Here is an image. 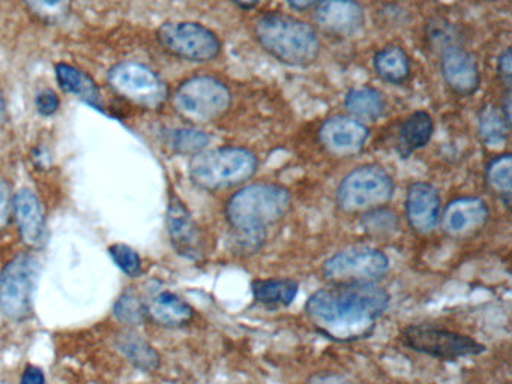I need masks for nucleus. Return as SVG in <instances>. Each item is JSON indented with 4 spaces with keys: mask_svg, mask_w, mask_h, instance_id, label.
I'll use <instances>...</instances> for the list:
<instances>
[{
    "mask_svg": "<svg viewBox=\"0 0 512 384\" xmlns=\"http://www.w3.org/2000/svg\"><path fill=\"white\" fill-rule=\"evenodd\" d=\"M388 306V291L376 282H350L311 294L305 312L320 333L350 342L370 336Z\"/></svg>",
    "mask_w": 512,
    "mask_h": 384,
    "instance_id": "obj_1",
    "label": "nucleus"
},
{
    "mask_svg": "<svg viewBox=\"0 0 512 384\" xmlns=\"http://www.w3.org/2000/svg\"><path fill=\"white\" fill-rule=\"evenodd\" d=\"M292 198L283 186L254 183L239 189L226 204L229 224L244 236L256 237L277 224L289 210Z\"/></svg>",
    "mask_w": 512,
    "mask_h": 384,
    "instance_id": "obj_2",
    "label": "nucleus"
},
{
    "mask_svg": "<svg viewBox=\"0 0 512 384\" xmlns=\"http://www.w3.org/2000/svg\"><path fill=\"white\" fill-rule=\"evenodd\" d=\"M254 35L271 56L287 65H310L319 57L320 41L316 30L299 18L263 15L254 26Z\"/></svg>",
    "mask_w": 512,
    "mask_h": 384,
    "instance_id": "obj_3",
    "label": "nucleus"
},
{
    "mask_svg": "<svg viewBox=\"0 0 512 384\" xmlns=\"http://www.w3.org/2000/svg\"><path fill=\"white\" fill-rule=\"evenodd\" d=\"M257 171V158L244 147H217L202 150L190 162V177L194 185L206 191L241 185Z\"/></svg>",
    "mask_w": 512,
    "mask_h": 384,
    "instance_id": "obj_4",
    "label": "nucleus"
},
{
    "mask_svg": "<svg viewBox=\"0 0 512 384\" xmlns=\"http://www.w3.org/2000/svg\"><path fill=\"white\" fill-rule=\"evenodd\" d=\"M173 107L182 119L191 123H209L229 110V87L209 75H196L179 84L172 96Z\"/></svg>",
    "mask_w": 512,
    "mask_h": 384,
    "instance_id": "obj_5",
    "label": "nucleus"
},
{
    "mask_svg": "<svg viewBox=\"0 0 512 384\" xmlns=\"http://www.w3.org/2000/svg\"><path fill=\"white\" fill-rule=\"evenodd\" d=\"M394 195V180L380 165H361L350 171L337 189V203L343 212L359 213L380 209Z\"/></svg>",
    "mask_w": 512,
    "mask_h": 384,
    "instance_id": "obj_6",
    "label": "nucleus"
},
{
    "mask_svg": "<svg viewBox=\"0 0 512 384\" xmlns=\"http://www.w3.org/2000/svg\"><path fill=\"white\" fill-rule=\"evenodd\" d=\"M107 81L122 99L145 110H157L167 99V87L160 75L137 60L116 63Z\"/></svg>",
    "mask_w": 512,
    "mask_h": 384,
    "instance_id": "obj_7",
    "label": "nucleus"
},
{
    "mask_svg": "<svg viewBox=\"0 0 512 384\" xmlns=\"http://www.w3.org/2000/svg\"><path fill=\"white\" fill-rule=\"evenodd\" d=\"M157 39L167 53L188 62H211L221 51L218 36L194 21H167L157 30Z\"/></svg>",
    "mask_w": 512,
    "mask_h": 384,
    "instance_id": "obj_8",
    "label": "nucleus"
},
{
    "mask_svg": "<svg viewBox=\"0 0 512 384\" xmlns=\"http://www.w3.org/2000/svg\"><path fill=\"white\" fill-rule=\"evenodd\" d=\"M401 342L416 353L427 354L440 360L484 353L485 347L470 336L452 332L431 324H412L401 332Z\"/></svg>",
    "mask_w": 512,
    "mask_h": 384,
    "instance_id": "obj_9",
    "label": "nucleus"
},
{
    "mask_svg": "<svg viewBox=\"0 0 512 384\" xmlns=\"http://www.w3.org/2000/svg\"><path fill=\"white\" fill-rule=\"evenodd\" d=\"M389 269V260L382 251L367 246L344 249L323 263L322 272L332 284L376 282Z\"/></svg>",
    "mask_w": 512,
    "mask_h": 384,
    "instance_id": "obj_10",
    "label": "nucleus"
},
{
    "mask_svg": "<svg viewBox=\"0 0 512 384\" xmlns=\"http://www.w3.org/2000/svg\"><path fill=\"white\" fill-rule=\"evenodd\" d=\"M34 288V258L17 255L0 276V309L13 320H23L31 312Z\"/></svg>",
    "mask_w": 512,
    "mask_h": 384,
    "instance_id": "obj_11",
    "label": "nucleus"
},
{
    "mask_svg": "<svg viewBox=\"0 0 512 384\" xmlns=\"http://www.w3.org/2000/svg\"><path fill=\"white\" fill-rule=\"evenodd\" d=\"M319 140L332 155H355L368 140V129L355 117L334 116L323 123Z\"/></svg>",
    "mask_w": 512,
    "mask_h": 384,
    "instance_id": "obj_12",
    "label": "nucleus"
},
{
    "mask_svg": "<svg viewBox=\"0 0 512 384\" xmlns=\"http://www.w3.org/2000/svg\"><path fill=\"white\" fill-rule=\"evenodd\" d=\"M487 204L476 197H463L451 201L440 215L439 221L442 230L448 236L461 239V237L472 236L473 233L484 227L487 222Z\"/></svg>",
    "mask_w": 512,
    "mask_h": 384,
    "instance_id": "obj_13",
    "label": "nucleus"
},
{
    "mask_svg": "<svg viewBox=\"0 0 512 384\" xmlns=\"http://www.w3.org/2000/svg\"><path fill=\"white\" fill-rule=\"evenodd\" d=\"M167 230L178 254L190 260H199L203 255V242L199 227L185 204L173 195L167 210Z\"/></svg>",
    "mask_w": 512,
    "mask_h": 384,
    "instance_id": "obj_14",
    "label": "nucleus"
},
{
    "mask_svg": "<svg viewBox=\"0 0 512 384\" xmlns=\"http://www.w3.org/2000/svg\"><path fill=\"white\" fill-rule=\"evenodd\" d=\"M406 216L410 227L419 234H428L439 224L440 197L431 183H412L407 189Z\"/></svg>",
    "mask_w": 512,
    "mask_h": 384,
    "instance_id": "obj_15",
    "label": "nucleus"
},
{
    "mask_svg": "<svg viewBox=\"0 0 512 384\" xmlns=\"http://www.w3.org/2000/svg\"><path fill=\"white\" fill-rule=\"evenodd\" d=\"M317 23L341 36L358 33L364 26V11L355 0H320L314 14Z\"/></svg>",
    "mask_w": 512,
    "mask_h": 384,
    "instance_id": "obj_16",
    "label": "nucleus"
},
{
    "mask_svg": "<svg viewBox=\"0 0 512 384\" xmlns=\"http://www.w3.org/2000/svg\"><path fill=\"white\" fill-rule=\"evenodd\" d=\"M442 75L446 84L460 95H470L479 86V69L472 54L460 47H449L443 51Z\"/></svg>",
    "mask_w": 512,
    "mask_h": 384,
    "instance_id": "obj_17",
    "label": "nucleus"
},
{
    "mask_svg": "<svg viewBox=\"0 0 512 384\" xmlns=\"http://www.w3.org/2000/svg\"><path fill=\"white\" fill-rule=\"evenodd\" d=\"M14 216L23 242L31 248L40 246L46 231V219L41 201L34 192L29 189L17 192L14 197Z\"/></svg>",
    "mask_w": 512,
    "mask_h": 384,
    "instance_id": "obj_18",
    "label": "nucleus"
},
{
    "mask_svg": "<svg viewBox=\"0 0 512 384\" xmlns=\"http://www.w3.org/2000/svg\"><path fill=\"white\" fill-rule=\"evenodd\" d=\"M145 305L148 317L160 326H184L194 317V309L172 291H158Z\"/></svg>",
    "mask_w": 512,
    "mask_h": 384,
    "instance_id": "obj_19",
    "label": "nucleus"
},
{
    "mask_svg": "<svg viewBox=\"0 0 512 384\" xmlns=\"http://www.w3.org/2000/svg\"><path fill=\"white\" fill-rule=\"evenodd\" d=\"M251 291L257 302L269 308L289 306L298 296V284L292 279H256L251 284Z\"/></svg>",
    "mask_w": 512,
    "mask_h": 384,
    "instance_id": "obj_20",
    "label": "nucleus"
},
{
    "mask_svg": "<svg viewBox=\"0 0 512 384\" xmlns=\"http://www.w3.org/2000/svg\"><path fill=\"white\" fill-rule=\"evenodd\" d=\"M374 69L388 83H404L410 75L409 57L403 48L389 45L374 57Z\"/></svg>",
    "mask_w": 512,
    "mask_h": 384,
    "instance_id": "obj_21",
    "label": "nucleus"
},
{
    "mask_svg": "<svg viewBox=\"0 0 512 384\" xmlns=\"http://www.w3.org/2000/svg\"><path fill=\"white\" fill-rule=\"evenodd\" d=\"M118 348L134 366L143 371H155L160 366V354L137 333H121L118 336Z\"/></svg>",
    "mask_w": 512,
    "mask_h": 384,
    "instance_id": "obj_22",
    "label": "nucleus"
},
{
    "mask_svg": "<svg viewBox=\"0 0 512 384\" xmlns=\"http://www.w3.org/2000/svg\"><path fill=\"white\" fill-rule=\"evenodd\" d=\"M56 80H58L62 90L71 93V95L80 96L91 104H97L98 99H100L95 81L86 72L74 68L73 65L58 63L56 65Z\"/></svg>",
    "mask_w": 512,
    "mask_h": 384,
    "instance_id": "obj_23",
    "label": "nucleus"
},
{
    "mask_svg": "<svg viewBox=\"0 0 512 384\" xmlns=\"http://www.w3.org/2000/svg\"><path fill=\"white\" fill-rule=\"evenodd\" d=\"M344 105L355 119L371 120V122L379 119L385 111V99L382 93L371 87L350 90L344 99Z\"/></svg>",
    "mask_w": 512,
    "mask_h": 384,
    "instance_id": "obj_24",
    "label": "nucleus"
},
{
    "mask_svg": "<svg viewBox=\"0 0 512 384\" xmlns=\"http://www.w3.org/2000/svg\"><path fill=\"white\" fill-rule=\"evenodd\" d=\"M433 131V119L430 114L425 111H416L407 117L401 128V144L406 147L407 152L421 149L430 141Z\"/></svg>",
    "mask_w": 512,
    "mask_h": 384,
    "instance_id": "obj_25",
    "label": "nucleus"
},
{
    "mask_svg": "<svg viewBox=\"0 0 512 384\" xmlns=\"http://www.w3.org/2000/svg\"><path fill=\"white\" fill-rule=\"evenodd\" d=\"M479 135L488 146H497L508 135L509 122L505 119L502 108L487 105L479 114Z\"/></svg>",
    "mask_w": 512,
    "mask_h": 384,
    "instance_id": "obj_26",
    "label": "nucleus"
},
{
    "mask_svg": "<svg viewBox=\"0 0 512 384\" xmlns=\"http://www.w3.org/2000/svg\"><path fill=\"white\" fill-rule=\"evenodd\" d=\"M511 171L512 158L509 153H503V155L491 159L490 164L487 165V171H485V179H487L491 191L499 194L506 203H509L512 192Z\"/></svg>",
    "mask_w": 512,
    "mask_h": 384,
    "instance_id": "obj_27",
    "label": "nucleus"
},
{
    "mask_svg": "<svg viewBox=\"0 0 512 384\" xmlns=\"http://www.w3.org/2000/svg\"><path fill=\"white\" fill-rule=\"evenodd\" d=\"M211 137L199 129H175L169 134V146L181 155H197L208 147Z\"/></svg>",
    "mask_w": 512,
    "mask_h": 384,
    "instance_id": "obj_28",
    "label": "nucleus"
},
{
    "mask_svg": "<svg viewBox=\"0 0 512 384\" xmlns=\"http://www.w3.org/2000/svg\"><path fill=\"white\" fill-rule=\"evenodd\" d=\"M23 3L35 17L47 23L64 20L71 11V0H23Z\"/></svg>",
    "mask_w": 512,
    "mask_h": 384,
    "instance_id": "obj_29",
    "label": "nucleus"
},
{
    "mask_svg": "<svg viewBox=\"0 0 512 384\" xmlns=\"http://www.w3.org/2000/svg\"><path fill=\"white\" fill-rule=\"evenodd\" d=\"M115 315L119 320L131 324V326H139L148 317L145 302L131 291H127L119 297L115 305Z\"/></svg>",
    "mask_w": 512,
    "mask_h": 384,
    "instance_id": "obj_30",
    "label": "nucleus"
},
{
    "mask_svg": "<svg viewBox=\"0 0 512 384\" xmlns=\"http://www.w3.org/2000/svg\"><path fill=\"white\" fill-rule=\"evenodd\" d=\"M109 252L112 255L113 261L118 264L122 272L130 276L140 275V272H142V260H140L139 254L134 249H131L130 246L116 243V245L110 246Z\"/></svg>",
    "mask_w": 512,
    "mask_h": 384,
    "instance_id": "obj_31",
    "label": "nucleus"
},
{
    "mask_svg": "<svg viewBox=\"0 0 512 384\" xmlns=\"http://www.w3.org/2000/svg\"><path fill=\"white\" fill-rule=\"evenodd\" d=\"M14 213V195L10 183L0 176V231L10 224Z\"/></svg>",
    "mask_w": 512,
    "mask_h": 384,
    "instance_id": "obj_32",
    "label": "nucleus"
},
{
    "mask_svg": "<svg viewBox=\"0 0 512 384\" xmlns=\"http://www.w3.org/2000/svg\"><path fill=\"white\" fill-rule=\"evenodd\" d=\"M35 105H37L38 113L43 114V116H53L59 110L61 99L53 90L47 89L38 93L37 98H35Z\"/></svg>",
    "mask_w": 512,
    "mask_h": 384,
    "instance_id": "obj_33",
    "label": "nucleus"
},
{
    "mask_svg": "<svg viewBox=\"0 0 512 384\" xmlns=\"http://www.w3.org/2000/svg\"><path fill=\"white\" fill-rule=\"evenodd\" d=\"M305 384H352L343 375L337 374V372H317V374L311 375Z\"/></svg>",
    "mask_w": 512,
    "mask_h": 384,
    "instance_id": "obj_34",
    "label": "nucleus"
},
{
    "mask_svg": "<svg viewBox=\"0 0 512 384\" xmlns=\"http://www.w3.org/2000/svg\"><path fill=\"white\" fill-rule=\"evenodd\" d=\"M511 50L509 48H506L505 51H503L502 54H500L499 57V74L500 77L505 80V83H509L511 81V75H512V66H511Z\"/></svg>",
    "mask_w": 512,
    "mask_h": 384,
    "instance_id": "obj_35",
    "label": "nucleus"
},
{
    "mask_svg": "<svg viewBox=\"0 0 512 384\" xmlns=\"http://www.w3.org/2000/svg\"><path fill=\"white\" fill-rule=\"evenodd\" d=\"M44 374L37 366H28L22 377V384H44Z\"/></svg>",
    "mask_w": 512,
    "mask_h": 384,
    "instance_id": "obj_36",
    "label": "nucleus"
},
{
    "mask_svg": "<svg viewBox=\"0 0 512 384\" xmlns=\"http://www.w3.org/2000/svg\"><path fill=\"white\" fill-rule=\"evenodd\" d=\"M8 119L7 101H5L4 90L0 86V128L4 126V123Z\"/></svg>",
    "mask_w": 512,
    "mask_h": 384,
    "instance_id": "obj_37",
    "label": "nucleus"
},
{
    "mask_svg": "<svg viewBox=\"0 0 512 384\" xmlns=\"http://www.w3.org/2000/svg\"><path fill=\"white\" fill-rule=\"evenodd\" d=\"M320 0H287V3H289L290 6H292L293 9H307L311 8V6L316 5V3H319Z\"/></svg>",
    "mask_w": 512,
    "mask_h": 384,
    "instance_id": "obj_38",
    "label": "nucleus"
},
{
    "mask_svg": "<svg viewBox=\"0 0 512 384\" xmlns=\"http://www.w3.org/2000/svg\"><path fill=\"white\" fill-rule=\"evenodd\" d=\"M260 2H262V0H233V3H236V5L244 9L254 8V6L259 5Z\"/></svg>",
    "mask_w": 512,
    "mask_h": 384,
    "instance_id": "obj_39",
    "label": "nucleus"
}]
</instances>
